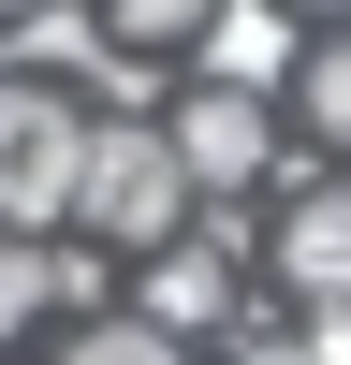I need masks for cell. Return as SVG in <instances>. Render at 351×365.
I'll return each mask as SVG.
<instances>
[{
  "label": "cell",
  "instance_id": "6da1fadb",
  "mask_svg": "<svg viewBox=\"0 0 351 365\" xmlns=\"http://www.w3.org/2000/svg\"><path fill=\"white\" fill-rule=\"evenodd\" d=\"M176 205H190V175H176L161 117H146V103H103V132L73 146V220L103 234V249H146V234H176Z\"/></svg>",
  "mask_w": 351,
  "mask_h": 365
},
{
  "label": "cell",
  "instance_id": "3957f363",
  "mask_svg": "<svg viewBox=\"0 0 351 365\" xmlns=\"http://www.w3.org/2000/svg\"><path fill=\"white\" fill-rule=\"evenodd\" d=\"M161 146H176V175H190V190H249V175L278 161V132H263V88H190V103L161 117Z\"/></svg>",
  "mask_w": 351,
  "mask_h": 365
},
{
  "label": "cell",
  "instance_id": "8fae6325",
  "mask_svg": "<svg viewBox=\"0 0 351 365\" xmlns=\"http://www.w3.org/2000/svg\"><path fill=\"white\" fill-rule=\"evenodd\" d=\"M190 15H205V0H117L103 44H190Z\"/></svg>",
  "mask_w": 351,
  "mask_h": 365
},
{
  "label": "cell",
  "instance_id": "7a4b0ae2",
  "mask_svg": "<svg viewBox=\"0 0 351 365\" xmlns=\"http://www.w3.org/2000/svg\"><path fill=\"white\" fill-rule=\"evenodd\" d=\"M73 146H88V117L58 103L44 73H0V220L15 234L73 220Z\"/></svg>",
  "mask_w": 351,
  "mask_h": 365
},
{
  "label": "cell",
  "instance_id": "4fadbf2b",
  "mask_svg": "<svg viewBox=\"0 0 351 365\" xmlns=\"http://www.w3.org/2000/svg\"><path fill=\"white\" fill-rule=\"evenodd\" d=\"M292 15H337V0H292Z\"/></svg>",
  "mask_w": 351,
  "mask_h": 365
},
{
  "label": "cell",
  "instance_id": "ba28073f",
  "mask_svg": "<svg viewBox=\"0 0 351 365\" xmlns=\"http://www.w3.org/2000/svg\"><path fill=\"white\" fill-rule=\"evenodd\" d=\"M278 88H292V132H307V146H337V132H351V58H337V44H292V73H278Z\"/></svg>",
  "mask_w": 351,
  "mask_h": 365
},
{
  "label": "cell",
  "instance_id": "9c48e42d",
  "mask_svg": "<svg viewBox=\"0 0 351 365\" xmlns=\"http://www.w3.org/2000/svg\"><path fill=\"white\" fill-rule=\"evenodd\" d=\"M161 351H176V336H161L146 307H132V322H117V307H73V365H161Z\"/></svg>",
  "mask_w": 351,
  "mask_h": 365
},
{
  "label": "cell",
  "instance_id": "7c38bea8",
  "mask_svg": "<svg viewBox=\"0 0 351 365\" xmlns=\"http://www.w3.org/2000/svg\"><path fill=\"white\" fill-rule=\"evenodd\" d=\"M44 307H103V263H88V249H44Z\"/></svg>",
  "mask_w": 351,
  "mask_h": 365
},
{
  "label": "cell",
  "instance_id": "277c9868",
  "mask_svg": "<svg viewBox=\"0 0 351 365\" xmlns=\"http://www.w3.org/2000/svg\"><path fill=\"white\" fill-rule=\"evenodd\" d=\"M234 278H249V234H190V249H176V234H146V322H161V336H205V322H234Z\"/></svg>",
  "mask_w": 351,
  "mask_h": 365
},
{
  "label": "cell",
  "instance_id": "5bb4252c",
  "mask_svg": "<svg viewBox=\"0 0 351 365\" xmlns=\"http://www.w3.org/2000/svg\"><path fill=\"white\" fill-rule=\"evenodd\" d=\"M0 15H15V0H0Z\"/></svg>",
  "mask_w": 351,
  "mask_h": 365
},
{
  "label": "cell",
  "instance_id": "52a82bcc",
  "mask_svg": "<svg viewBox=\"0 0 351 365\" xmlns=\"http://www.w3.org/2000/svg\"><path fill=\"white\" fill-rule=\"evenodd\" d=\"M15 73H88V44H103V15H73V0H15Z\"/></svg>",
  "mask_w": 351,
  "mask_h": 365
},
{
  "label": "cell",
  "instance_id": "30bf717a",
  "mask_svg": "<svg viewBox=\"0 0 351 365\" xmlns=\"http://www.w3.org/2000/svg\"><path fill=\"white\" fill-rule=\"evenodd\" d=\"M29 322H44V249L0 220V336H29Z\"/></svg>",
  "mask_w": 351,
  "mask_h": 365
},
{
  "label": "cell",
  "instance_id": "5b68a950",
  "mask_svg": "<svg viewBox=\"0 0 351 365\" xmlns=\"http://www.w3.org/2000/svg\"><path fill=\"white\" fill-rule=\"evenodd\" d=\"M190 44H205V88H278L292 44H307V15H292V0H205Z\"/></svg>",
  "mask_w": 351,
  "mask_h": 365
},
{
  "label": "cell",
  "instance_id": "8992f818",
  "mask_svg": "<svg viewBox=\"0 0 351 365\" xmlns=\"http://www.w3.org/2000/svg\"><path fill=\"white\" fill-rule=\"evenodd\" d=\"M263 263H278L292 292H351V190H322L307 146H292V220H278V249H263Z\"/></svg>",
  "mask_w": 351,
  "mask_h": 365
}]
</instances>
